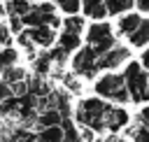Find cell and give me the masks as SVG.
Here are the masks:
<instances>
[{
	"instance_id": "obj_10",
	"label": "cell",
	"mask_w": 149,
	"mask_h": 142,
	"mask_svg": "<svg viewBox=\"0 0 149 142\" xmlns=\"http://www.w3.org/2000/svg\"><path fill=\"white\" fill-rule=\"evenodd\" d=\"M81 9H84V16H91L95 21H102L107 16V7H105V0H84L81 2Z\"/></svg>"
},
{
	"instance_id": "obj_13",
	"label": "cell",
	"mask_w": 149,
	"mask_h": 142,
	"mask_svg": "<svg viewBox=\"0 0 149 142\" xmlns=\"http://www.w3.org/2000/svg\"><path fill=\"white\" fill-rule=\"evenodd\" d=\"M56 40H58V47H61L63 51H68V54H70L72 49H79V44H81V35H74V33H65V30H63V33H61Z\"/></svg>"
},
{
	"instance_id": "obj_20",
	"label": "cell",
	"mask_w": 149,
	"mask_h": 142,
	"mask_svg": "<svg viewBox=\"0 0 149 142\" xmlns=\"http://www.w3.org/2000/svg\"><path fill=\"white\" fill-rule=\"evenodd\" d=\"M49 68H51V58H49V51H44V54H40L35 58V72L37 74H47Z\"/></svg>"
},
{
	"instance_id": "obj_11",
	"label": "cell",
	"mask_w": 149,
	"mask_h": 142,
	"mask_svg": "<svg viewBox=\"0 0 149 142\" xmlns=\"http://www.w3.org/2000/svg\"><path fill=\"white\" fill-rule=\"evenodd\" d=\"M128 40H130L133 47H144V44H149V19H142V21L137 23V28L128 35Z\"/></svg>"
},
{
	"instance_id": "obj_18",
	"label": "cell",
	"mask_w": 149,
	"mask_h": 142,
	"mask_svg": "<svg viewBox=\"0 0 149 142\" xmlns=\"http://www.w3.org/2000/svg\"><path fill=\"white\" fill-rule=\"evenodd\" d=\"M128 135L133 137V142H149V126H144V123L137 121L135 126H130Z\"/></svg>"
},
{
	"instance_id": "obj_25",
	"label": "cell",
	"mask_w": 149,
	"mask_h": 142,
	"mask_svg": "<svg viewBox=\"0 0 149 142\" xmlns=\"http://www.w3.org/2000/svg\"><path fill=\"white\" fill-rule=\"evenodd\" d=\"M135 5H137L140 12H147L149 14V0H135Z\"/></svg>"
},
{
	"instance_id": "obj_5",
	"label": "cell",
	"mask_w": 149,
	"mask_h": 142,
	"mask_svg": "<svg viewBox=\"0 0 149 142\" xmlns=\"http://www.w3.org/2000/svg\"><path fill=\"white\" fill-rule=\"evenodd\" d=\"M86 42H88V47H91L98 56H102L107 49H112V47L116 44L114 33H112V26L105 23V21H95V23L86 30Z\"/></svg>"
},
{
	"instance_id": "obj_26",
	"label": "cell",
	"mask_w": 149,
	"mask_h": 142,
	"mask_svg": "<svg viewBox=\"0 0 149 142\" xmlns=\"http://www.w3.org/2000/svg\"><path fill=\"white\" fill-rule=\"evenodd\" d=\"M140 65H142V68H149V49L142 51V56H140Z\"/></svg>"
},
{
	"instance_id": "obj_28",
	"label": "cell",
	"mask_w": 149,
	"mask_h": 142,
	"mask_svg": "<svg viewBox=\"0 0 149 142\" xmlns=\"http://www.w3.org/2000/svg\"><path fill=\"white\" fill-rule=\"evenodd\" d=\"M26 2H30V5H33V2H37V0H26Z\"/></svg>"
},
{
	"instance_id": "obj_2",
	"label": "cell",
	"mask_w": 149,
	"mask_h": 142,
	"mask_svg": "<svg viewBox=\"0 0 149 142\" xmlns=\"http://www.w3.org/2000/svg\"><path fill=\"white\" fill-rule=\"evenodd\" d=\"M123 81H126V88H128V98L130 102H147L149 100V74L147 70L140 65V63H128L126 70H123Z\"/></svg>"
},
{
	"instance_id": "obj_7",
	"label": "cell",
	"mask_w": 149,
	"mask_h": 142,
	"mask_svg": "<svg viewBox=\"0 0 149 142\" xmlns=\"http://www.w3.org/2000/svg\"><path fill=\"white\" fill-rule=\"evenodd\" d=\"M128 112L123 107H107V112L102 114V133H119L123 126H128Z\"/></svg>"
},
{
	"instance_id": "obj_6",
	"label": "cell",
	"mask_w": 149,
	"mask_h": 142,
	"mask_svg": "<svg viewBox=\"0 0 149 142\" xmlns=\"http://www.w3.org/2000/svg\"><path fill=\"white\" fill-rule=\"evenodd\" d=\"M72 72L77 77H84V79H91L95 72H98V54L91 49V47H84L77 51V56L72 58Z\"/></svg>"
},
{
	"instance_id": "obj_4",
	"label": "cell",
	"mask_w": 149,
	"mask_h": 142,
	"mask_svg": "<svg viewBox=\"0 0 149 142\" xmlns=\"http://www.w3.org/2000/svg\"><path fill=\"white\" fill-rule=\"evenodd\" d=\"M21 23L26 28H37V26H49V28H58V16H56V7L51 2H35L30 5V9L21 16Z\"/></svg>"
},
{
	"instance_id": "obj_9",
	"label": "cell",
	"mask_w": 149,
	"mask_h": 142,
	"mask_svg": "<svg viewBox=\"0 0 149 142\" xmlns=\"http://www.w3.org/2000/svg\"><path fill=\"white\" fill-rule=\"evenodd\" d=\"M26 33V37L35 44V47H42V49H49L54 42H56V30L54 28H49V26H37V28H26L23 30Z\"/></svg>"
},
{
	"instance_id": "obj_1",
	"label": "cell",
	"mask_w": 149,
	"mask_h": 142,
	"mask_svg": "<svg viewBox=\"0 0 149 142\" xmlns=\"http://www.w3.org/2000/svg\"><path fill=\"white\" fill-rule=\"evenodd\" d=\"M107 102L102 98H84L74 109V121L79 128H88L93 133H102V114L107 112Z\"/></svg>"
},
{
	"instance_id": "obj_23",
	"label": "cell",
	"mask_w": 149,
	"mask_h": 142,
	"mask_svg": "<svg viewBox=\"0 0 149 142\" xmlns=\"http://www.w3.org/2000/svg\"><path fill=\"white\" fill-rule=\"evenodd\" d=\"M21 16H9V28L14 30V33H21Z\"/></svg>"
},
{
	"instance_id": "obj_14",
	"label": "cell",
	"mask_w": 149,
	"mask_h": 142,
	"mask_svg": "<svg viewBox=\"0 0 149 142\" xmlns=\"http://www.w3.org/2000/svg\"><path fill=\"white\" fill-rule=\"evenodd\" d=\"M140 21H142V19H140L137 14H123V16H119V33H121V35H130V33L137 28Z\"/></svg>"
},
{
	"instance_id": "obj_27",
	"label": "cell",
	"mask_w": 149,
	"mask_h": 142,
	"mask_svg": "<svg viewBox=\"0 0 149 142\" xmlns=\"http://www.w3.org/2000/svg\"><path fill=\"white\" fill-rule=\"evenodd\" d=\"M0 14H5V7H2V2H0Z\"/></svg>"
},
{
	"instance_id": "obj_8",
	"label": "cell",
	"mask_w": 149,
	"mask_h": 142,
	"mask_svg": "<svg viewBox=\"0 0 149 142\" xmlns=\"http://www.w3.org/2000/svg\"><path fill=\"white\" fill-rule=\"evenodd\" d=\"M130 49H126L123 44H114L112 49H107L102 56H98V70H112L119 68L123 61H128Z\"/></svg>"
},
{
	"instance_id": "obj_3",
	"label": "cell",
	"mask_w": 149,
	"mask_h": 142,
	"mask_svg": "<svg viewBox=\"0 0 149 142\" xmlns=\"http://www.w3.org/2000/svg\"><path fill=\"white\" fill-rule=\"evenodd\" d=\"M93 88H95V93H98L102 100H112V102H119V105H123V102L130 100L123 77H121V74H114V72L102 74V77L95 81Z\"/></svg>"
},
{
	"instance_id": "obj_16",
	"label": "cell",
	"mask_w": 149,
	"mask_h": 142,
	"mask_svg": "<svg viewBox=\"0 0 149 142\" xmlns=\"http://www.w3.org/2000/svg\"><path fill=\"white\" fill-rule=\"evenodd\" d=\"M63 28H65V33L81 35V30H84V16H77V14H70V16H65V21H63Z\"/></svg>"
},
{
	"instance_id": "obj_22",
	"label": "cell",
	"mask_w": 149,
	"mask_h": 142,
	"mask_svg": "<svg viewBox=\"0 0 149 142\" xmlns=\"http://www.w3.org/2000/svg\"><path fill=\"white\" fill-rule=\"evenodd\" d=\"M137 121H140V123H144V126H149V105H147V107H142V109L137 112Z\"/></svg>"
},
{
	"instance_id": "obj_24",
	"label": "cell",
	"mask_w": 149,
	"mask_h": 142,
	"mask_svg": "<svg viewBox=\"0 0 149 142\" xmlns=\"http://www.w3.org/2000/svg\"><path fill=\"white\" fill-rule=\"evenodd\" d=\"M9 95H12V93H9V84L2 81V84H0V102H2L5 98H9Z\"/></svg>"
},
{
	"instance_id": "obj_15",
	"label": "cell",
	"mask_w": 149,
	"mask_h": 142,
	"mask_svg": "<svg viewBox=\"0 0 149 142\" xmlns=\"http://www.w3.org/2000/svg\"><path fill=\"white\" fill-rule=\"evenodd\" d=\"M133 5H135V0H105L107 14H116V16H121L123 12H128Z\"/></svg>"
},
{
	"instance_id": "obj_12",
	"label": "cell",
	"mask_w": 149,
	"mask_h": 142,
	"mask_svg": "<svg viewBox=\"0 0 149 142\" xmlns=\"http://www.w3.org/2000/svg\"><path fill=\"white\" fill-rule=\"evenodd\" d=\"M61 121H63V116H61L58 109H44V112L37 116L40 130H42V128H51V126H61Z\"/></svg>"
},
{
	"instance_id": "obj_17",
	"label": "cell",
	"mask_w": 149,
	"mask_h": 142,
	"mask_svg": "<svg viewBox=\"0 0 149 142\" xmlns=\"http://www.w3.org/2000/svg\"><path fill=\"white\" fill-rule=\"evenodd\" d=\"M23 79H26V70H23V68L12 65V68L2 70V81H5V84H16V81H23Z\"/></svg>"
},
{
	"instance_id": "obj_21",
	"label": "cell",
	"mask_w": 149,
	"mask_h": 142,
	"mask_svg": "<svg viewBox=\"0 0 149 142\" xmlns=\"http://www.w3.org/2000/svg\"><path fill=\"white\" fill-rule=\"evenodd\" d=\"M56 7L70 16V14H77V12H79L81 2H79V0H56Z\"/></svg>"
},
{
	"instance_id": "obj_19",
	"label": "cell",
	"mask_w": 149,
	"mask_h": 142,
	"mask_svg": "<svg viewBox=\"0 0 149 142\" xmlns=\"http://www.w3.org/2000/svg\"><path fill=\"white\" fill-rule=\"evenodd\" d=\"M14 61H16V51H14L12 47H2V49H0V72L7 70V68H12Z\"/></svg>"
}]
</instances>
